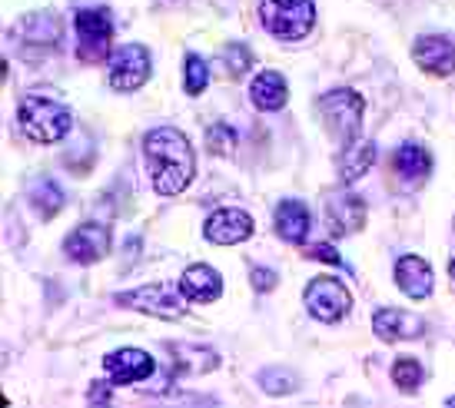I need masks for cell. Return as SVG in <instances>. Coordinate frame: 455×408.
<instances>
[{"instance_id": "cell-23", "label": "cell", "mask_w": 455, "mask_h": 408, "mask_svg": "<svg viewBox=\"0 0 455 408\" xmlns=\"http://www.w3.org/2000/svg\"><path fill=\"white\" fill-rule=\"evenodd\" d=\"M296 375L286 369H263L259 372V388H263L266 396H290L296 392Z\"/></svg>"}, {"instance_id": "cell-6", "label": "cell", "mask_w": 455, "mask_h": 408, "mask_svg": "<svg viewBox=\"0 0 455 408\" xmlns=\"http://www.w3.org/2000/svg\"><path fill=\"white\" fill-rule=\"evenodd\" d=\"M110 37H114V17L103 7H93V11H80L76 13V51H80V60H90L97 64L110 53Z\"/></svg>"}, {"instance_id": "cell-20", "label": "cell", "mask_w": 455, "mask_h": 408, "mask_svg": "<svg viewBox=\"0 0 455 408\" xmlns=\"http://www.w3.org/2000/svg\"><path fill=\"white\" fill-rule=\"evenodd\" d=\"M173 362H177L180 375H203V372H213L220 365V356L213 349H196V345H170Z\"/></svg>"}, {"instance_id": "cell-9", "label": "cell", "mask_w": 455, "mask_h": 408, "mask_svg": "<svg viewBox=\"0 0 455 408\" xmlns=\"http://www.w3.org/2000/svg\"><path fill=\"white\" fill-rule=\"evenodd\" d=\"M64 253L80 266L100 263L103 255L110 253V230L103 223H84L64 239Z\"/></svg>"}, {"instance_id": "cell-25", "label": "cell", "mask_w": 455, "mask_h": 408, "mask_svg": "<svg viewBox=\"0 0 455 408\" xmlns=\"http://www.w3.org/2000/svg\"><path fill=\"white\" fill-rule=\"evenodd\" d=\"M233 146H236L233 129L223 127V123L210 127V133H206V150H210V153H213V156H229V153H233Z\"/></svg>"}, {"instance_id": "cell-15", "label": "cell", "mask_w": 455, "mask_h": 408, "mask_svg": "<svg viewBox=\"0 0 455 408\" xmlns=\"http://www.w3.org/2000/svg\"><path fill=\"white\" fill-rule=\"evenodd\" d=\"M395 282L409 299H429L432 295V269L419 255H403L395 263Z\"/></svg>"}, {"instance_id": "cell-29", "label": "cell", "mask_w": 455, "mask_h": 408, "mask_svg": "<svg viewBox=\"0 0 455 408\" xmlns=\"http://www.w3.org/2000/svg\"><path fill=\"white\" fill-rule=\"evenodd\" d=\"M250 282H253L259 293H266V289H273V286H276V272H273V269L256 266L253 272H250Z\"/></svg>"}, {"instance_id": "cell-10", "label": "cell", "mask_w": 455, "mask_h": 408, "mask_svg": "<svg viewBox=\"0 0 455 408\" xmlns=\"http://www.w3.org/2000/svg\"><path fill=\"white\" fill-rule=\"evenodd\" d=\"M203 232L216 246H236L253 236V219H250V213H243V209H216L213 216L206 219Z\"/></svg>"}, {"instance_id": "cell-24", "label": "cell", "mask_w": 455, "mask_h": 408, "mask_svg": "<svg viewBox=\"0 0 455 408\" xmlns=\"http://www.w3.org/2000/svg\"><path fill=\"white\" fill-rule=\"evenodd\" d=\"M392 382H395L399 392H416L419 385H422V365H419L416 358H399L392 365Z\"/></svg>"}, {"instance_id": "cell-27", "label": "cell", "mask_w": 455, "mask_h": 408, "mask_svg": "<svg viewBox=\"0 0 455 408\" xmlns=\"http://www.w3.org/2000/svg\"><path fill=\"white\" fill-rule=\"evenodd\" d=\"M223 60L229 64V74H233V77H240L243 70L253 64V53L246 51L243 43H227V47H223Z\"/></svg>"}, {"instance_id": "cell-8", "label": "cell", "mask_w": 455, "mask_h": 408, "mask_svg": "<svg viewBox=\"0 0 455 408\" xmlns=\"http://www.w3.org/2000/svg\"><path fill=\"white\" fill-rule=\"evenodd\" d=\"M150 51L140 43H127L114 53L110 60V87L120 93H133L150 80Z\"/></svg>"}, {"instance_id": "cell-31", "label": "cell", "mask_w": 455, "mask_h": 408, "mask_svg": "<svg viewBox=\"0 0 455 408\" xmlns=\"http://www.w3.org/2000/svg\"><path fill=\"white\" fill-rule=\"evenodd\" d=\"M449 272H452V279H455V259H452V266H449Z\"/></svg>"}, {"instance_id": "cell-12", "label": "cell", "mask_w": 455, "mask_h": 408, "mask_svg": "<svg viewBox=\"0 0 455 408\" xmlns=\"http://www.w3.org/2000/svg\"><path fill=\"white\" fill-rule=\"evenodd\" d=\"M366 223V203L355 200L349 192H336L326 200V226L336 236H349V232L363 230Z\"/></svg>"}, {"instance_id": "cell-18", "label": "cell", "mask_w": 455, "mask_h": 408, "mask_svg": "<svg viewBox=\"0 0 455 408\" xmlns=\"http://www.w3.org/2000/svg\"><path fill=\"white\" fill-rule=\"evenodd\" d=\"M276 232L286 243H303L309 236V209L299 200H283L276 209Z\"/></svg>"}, {"instance_id": "cell-3", "label": "cell", "mask_w": 455, "mask_h": 408, "mask_svg": "<svg viewBox=\"0 0 455 408\" xmlns=\"http://www.w3.org/2000/svg\"><path fill=\"white\" fill-rule=\"evenodd\" d=\"M263 27L279 40H303L316 24L313 0H263Z\"/></svg>"}, {"instance_id": "cell-16", "label": "cell", "mask_w": 455, "mask_h": 408, "mask_svg": "<svg viewBox=\"0 0 455 408\" xmlns=\"http://www.w3.org/2000/svg\"><path fill=\"white\" fill-rule=\"evenodd\" d=\"M180 289L190 302H213L223 295V276L213 266H190L180 279Z\"/></svg>"}, {"instance_id": "cell-1", "label": "cell", "mask_w": 455, "mask_h": 408, "mask_svg": "<svg viewBox=\"0 0 455 408\" xmlns=\"http://www.w3.org/2000/svg\"><path fill=\"white\" fill-rule=\"evenodd\" d=\"M143 156L150 163L153 190L160 196H180L196 177L193 143L177 127H156L143 137Z\"/></svg>"}, {"instance_id": "cell-5", "label": "cell", "mask_w": 455, "mask_h": 408, "mask_svg": "<svg viewBox=\"0 0 455 408\" xmlns=\"http://www.w3.org/2000/svg\"><path fill=\"white\" fill-rule=\"evenodd\" d=\"M187 302L190 299L183 295V289L170 286V282H150V286H140L130 293H116V306L137 309V312H147L156 319H180L187 312Z\"/></svg>"}, {"instance_id": "cell-30", "label": "cell", "mask_w": 455, "mask_h": 408, "mask_svg": "<svg viewBox=\"0 0 455 408\" xmlns=\"http://www.w3.org/2000/svg\"><path fill=\"white\" fill-rule=\"evenodd\" d=\"M110 385L114 382H100L97 388H90V402H107L110 398Z\"/></svg>"}, {"instance_id": "cell-26", "label": "cell", "mask_w": 455, "mask_h": 408, "mask_svg": "<svg viewBox=\"0 0 455 408\" xmlns=\"http://www.w3.org/2000/svg\"><path fill=\"white\" fill-rule=\"evenodd\" d=\"M206 83H210V70H206V64H203L196 53L187 57V93H203Z\"/></svg>"}, {"instance_id": "cell-14", "label": "cell", "mask_w": 455, "mask_h": 408, "mask_svg": "<svg viewBox=\"0 0 455 408\" xmlns=\"http://www.w3.org/2000/svg\"><path fill=\"white\" fill-rule=\"evenodd\" d=\"M412 60H416L426 74L449 77L455 70V47L445 37H419L416 47H412Z\"/></svg>"}, {"instance_id": "cell-11", "label": "cell", "mask_w": 455, "mask_h": 408, "mask_svg": "<svg viewBox=\"0 0 455 408\" xmlns=\"http://www.w3.org/2000/svg\"><path fill=\"white\" fill-rule=\"evenodd\" d=\"M103 369L110 372L114 385H133L153 375V356L143 349H120V352L103 356Z\"/></svg>"}, {"instance_id": "cell-4", "label": "cell", "mask_w": 455, "mask_h": 408, "mask_svg": "<svg viewBox=\"0 0 455 408\" xmlns=\"http://www.w3.org/2000/svg\"><path fill=\"white\" fill-rule=\"evenodd\" d=\"M319 116L326 123L329 133H336L342 143L359 140V127H363V110L366 103L355 90H329L316 103Z\"/></svg>"}, {"instance_id": "cell-28", "label": "cell", "mask_w": 455, "mask_h": 408, "mask_svg": "<svg viewBox=\"0 0 455 408\" xmlns=\"http://www.w3.org/2000/svg\"><path fill=\"white\" fill-rule=\"evenodd\" d=\"M306 255H309V259H319V263H329V266H339V263H342L339 253H336L332 246H326V243L309 246V249H306Z\"/></svg>"}, {"instance_id": "cell-13", "label": "cell", "mask_w": 455, "mask_h": 408, "mask_svg": "<svg viewBox=\"0 0 455 408\" xmlns=\"http://www.w3.org/2000/svg\"><path fill=\"white\" fill-rule=\"evenodd\" d=\"M372 329L382 342H403V339H419L426 322L412 312H405V309H379L372 316Z\"/></svg>"}, {"instance_id": "cell-7", "label": "cell", "mask_w": 455, "mask_h": 408, "mask_svg": "<svg viewBox=\"0 0 455 408\" xmlns=\"http://www.w3.org/2000/svg\"><path fill=\"white\" fill-rule=\"evenodd\" d=\"M303 299H306V309H309L319 322H339L342 316L349 312V306H353L349 289H346L339 279H332V276H319V279L309 282Z\"/></svg>"}, {"instance_id": "cell-21", "label": "cell", "mask_w": 455, "mask_h": 408, "mask_svg": "<svg viewBox=\"0 0 455 408\" xmlns=\"http://www.w3.org/2000/svg\"><path fill=\"white\" fill-rule=\"evenodd\" d=\"M372 160H376V146H372L369 140L346 143V150H342V156H339V177H342V183H353V179L363 177L369 166H372Z\"/></svg>"}, {"instance_id": "cell-32", "label": "cell", "mask_w": 455, "mask_h": 408, "mask_svg": "<svg viewBox=\"0 0 455 408\" xmlns=\"http://www.w3.org/2000/svg\"><path fill=\"white\" fill-rule=\"evenodd\" d=\"M449 405H455V396H452V398H449Z\"/></svg>"}, {"instance_id": "cell-22", "label": "cell", "mask_w": 455, "mask_h": 408, "mask_svg": "<svg viewBox=\"0 0 455 408\" xmlns=\"http://www.w3.org/2000/svg\"><path fill=\"white\" fill-rule=\"evenodd\" d=\"M34 206L40 209V216L44 219H53L60 209H64V192H60V186L51 183V179H40L37 190H34Z\"/></svg>"}, {"instance_id": "cell-19", "label": "cell", "mask_w": 455, "mask_h": 408, "mask_svg": "<svg viewBox=\"0 0 455 408\" xmlns=\"http://www.w3.org/2000/svg\"><path fill=\"white\" fill-rule=\"evenodd\" d=\"M392 169H395L403 179H409V183H416V179L429 177L432 156L426 153L422 146H416V143H405V146H399L395 156H392Z\"/></svg>"}, {"instance_id": "cell-2", "label": "cell", "mask_w": 455, "mask_h": 408, "mask_svg": "<svg viewBox=\"0 0 455 408\" xmlns=\"http://www.w3.org/2000/svg\"><path fill=\"white\" fill-rule=\"evenodd\" d=\"M17 123L24 129L27 140L34 143H57L70 133V110L64 103L51 100V97H27L17 110Z\"/></svg>"}, {"instance_id": "cell-17", "label": "cell", "mask_w": 455, "mask_h": 408, "mask_svg": "<svg viewBox=\"0 0 455 408\" xmlns=\"http://www.w3.org/2000/svg\"><path fill=\"white\" fill-rule=\"evenodd\" d=\"M250 97L259 110H283L286 100H290V87H286V77L276 74V70H263L259 77L253 80V87H250Z\"/></svg>"}]
</instances>
